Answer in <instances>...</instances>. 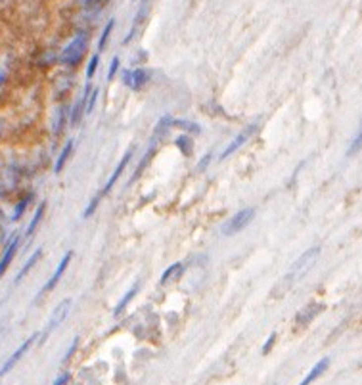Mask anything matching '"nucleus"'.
<instances>
[{
    "instance_id": "1",
    "label": "nucleus",
    "mask_w": 362,
    "mask_h": 385,
    "mask_svg": "<svg viewBox=\"0 0 362 385\" xmlns=\"http://www.w3.org/2000/svg\"><path fill=\"white\" fill-rule=\"evenodd\" d=\"M318 253H320V247L318 245H314V247H310V249H307L303 255L299 257L293 265H291V269L290 272H288V276L284 278V289H282V293L284 291H288L290 289V285L293 284V282H297L301 276H305L307 272H309V269L314 265V261L318 259Z\"/></svg>"
},
{
    "instance_id": "2",
    "label": "nucleus",
    "mask_w": 362,
    "mask_h": 385,
    "mask_svg": "<svg viewBox=\"0 0 362 385\" xmlns=\"http://www.w3.org/2000/svg\"><path fill=\"white\" fill-rule=\"evenodd\" d=\"M87 46H88L87 35H85V33H79V35H77V37L71 41V44L63 50V54H61V61H63V63H67V65H77V63L83 59V56H85Z\"/></svg>"
},
{
    "instance_id": "3",
    "label": "nucleus",
    "mask_w": 362,
    "mask_h": 385,
    "mask_svg": "<svg viewBox=\"0 0 362 385\" xmlns=\"http://www.w3.org/2000/svg\"><path fill=\"white\" fill-rule=\"evenodd\" d=\"M253 217H255V209H251V207L240 209L232 219L226 220V224L222 226V234H224V236H234V234H238L240 230H244L247 224L253 220Z\"/></svg>"
},
{
    "instance_id": "4",
    "label": "nucleus",
    "mask_w": 362,
    "mask_h": 385,
    "mask_svg": "<svg viewBox=\"0 0 362 385\" xmlns=\"http://www.w3.org/2000/svg\"><path fill=\"white\" fill-rule=\"evenodd\" d=\"M71 299H63L61 303H59L58 307L54 309V313H52V316H50V322L46 324V328H44V337H43V341L54 331V330L58 328L59 324L65 320V316L69 314V311H71Z\"/></svg>"
},
{
    "instance_id": "5",
    "label": "nucleus",
    "mask_w": 362,
    "mask_h": 385,
    "mask_svg": "<svg viewBox=\"0 0 362 385\" xmlns=\"http://www.w3.org/2000/svg\"><path fill=\"white\" fill-rule=\"evenodd\" d=\"M255 130H257L255 125H249V127L244 128V130H242V132H240V134H238V136H236V138H234V140L226 146V150L220 154V159H228L232 154H236V152H238V150H240V148H242V146H244V144L251 138V134H253Z\"/></svg>"
},
{
    "instance_id": "6",
    "label": "nucleus",
    "mask_w": 362,
    "mask_h": 385,
    "mask_svg": "<svg viewBox=\"0 0 362 385\" xmlns=\"http://www.w3.org/2000/svg\"><path fill=\"white\" fill-rule=\"evenodd\" d=\"M71 255H73L71 251H67V253L63 255V259L59 261V267H58V269H56V272L52 274V278H50V280H48V282L44 284V287H43V289H41V293H39V297H43V295H46L48 291H52V289L56 287V284H58V282H59V278L63 276V272H65V269H67V265H69V261H71Z\"/></svg>"
},
{
    "instance_id": "7",
    "label": "nucleus",
    "mask_w": 362,
    "mask_h": 385,
    "mask_svg": "<svg viewBox=\"0 0 362 385\" xmlns=\"http://www.w3.org/2000/svg\"><path fill=\"white\" fill-rule=\"evenodd\" d=\"M35 339H37V333H33V335H31L27 341L19 345V349H17L14 355H12V357H10L8 360H6V362H4V366L0 368V378H2V376H6L8 372L14 368L15 364H17V360H19V358H21L23 355H25V353H27V349H29L31 345H33V341H35Z\"/></svg>"
},
{
    "instance_id": "8",
    "label": "nucleus",
    "mask_w": 362,
    "mask_h": 385,
    "mask_svg": "<svg viewBox=\"0 0 362 385\" xmlns=\"http://www.w3.org/2000/svg\"><path fill=\"white\" fill-rule=\"evenodd\" d=\"M322 309V305H318L316 301H310V303H307L303 309L297 313V316H295V324L299 326H307L309 322H312L314 320V316L318 314V311Z\"/></svg>"
},
{
    "instance_id": "9",
    "label": "nucleus",
    "mask_w": 362,
    "mask_h": 385,
    "mask_svg": "<svg viewBox=\"0 0 362 385\" xmlns=\"http://www.w3.org/2000/svg\"><path fill=\"white\" fill-rule=\"evenodd\" d=\"M148 69H134V71H129L127 73V77H125V81H127V85L131 86L132 90H142L148 83Z\"/></svg>"
},
{
    "instance_id": "10",
    "label": "nucleus",
    "mask_w": 362,
    "mask_h": 385,
    "mask_svg": "<svg viewBox=\"0 0 362 385\" xmlns=\"http://www.w3.org/2000/svg\"><path fill=\"white\" fill-rule=\"evenodd\" d=\"M131 157H132V150H129V152H127V154L123 156V159L119 161V165H117V169H115V171H113V174L109 176V180H107V184H105V188H103V190H102V192H100L102 196H105V194H107V192H109V190L113 188V184H115V182H117V178H119V176L123 174V171H125V167H127V163L131 161Z\"/></svg>"
},
{
    "instance_id": "11",
    "label": "nucleus",
    "mask_w": 362,
    "mask_h": 385,
    "mask_svg": "<svg viewBox=\"0 0 362 385\" xmlns=\"http://www.w3.org/2000/svg\"><path fill=\"white\" fill-rule=\"evenodd\" d=\"M328 366H330V358H322V360H318V362L312 366V370L307 374V378H305L299 385H310L314 380H318L320 376L328 370Z\"/></svg>"
},
{
    "instance_id": "12",
    "label": "nucleus",
    "mask_w": 362,
    "mask_h": 385,
    "mask_svg": "<svg viewBox=\"0 0 362 385\" xmlns=\"http://www.w3.org/2000/svg\"><path fill=\"white\" fill-rule=\"evenodd\" d=\"M15 249H17V240L12 242V245L4 251V255L0 259V278L4 276V272L8 271V267H10V263H12V259H14V255H15Z\"/></svg>"
},
{
    "instance_id": "13",
    "label": "nucleus",
    "mask_w": 362,
    "mask_h": 385,
    "mask_svg": "<svg viewBox=\"0 0 362 385\" xmlns=\"http://www.w3.org/2000/svg\"><path fill=\"white\" fill-rule=\"evenodd\" d=\"M138 289H140V287H138V284H134V285L131 287V289H129V291H127V293L123 295V299L119 301V305H117L115 311H113V314H115V316H119V314H121L123 311H125V309H127V305H129L132 297H134V295L138 293Z\"/></svg>"
},
{
    "instance_id": "14",
    "label": "nucleus",
    "mask_w": 362,
    "mask_h": 385,
    "mask_svg": "<svg viewBox=\"0 0 362 385\" xmlns=\"http://www.w3.org/2000/svg\"><path fill=\"white\" fill-rule=\"evenodd\" d=\"M171 127L180 128V130H184V132H194V134L202 132V127H200V125H196V123H192V121H182V119H173Z\"/></svg>"
},
{
    "instance_id": "15",
    "label": "nucleus",
    "mask_w": 362,
    "mask_h": 385,
    "mask_svg": "<svg viewBox=\"0 0 362 385\" xmlns=\"http://www.w3.org/2000/svg\"><path fill=\"white\" fill-rule=\"evenodd\" d=\"M41 255H43V249H37V251H35V253L31 255V259L27 261V263H25V265H23V269L19 271V274L15 276V282H19V280H21V278H23V276H25V274H27V272H29L31 269H33V265H35V263H37V261L41 259Z\"/></svg>"
},
{
    "instance_id": "16",
    "label": "nucleus",
    "mask_w": 362,
    "mask_h": 385,
    "mask_svg": "<svg viewBox=\"0 0 362 385\" xmlns=\"http://www.w3.org/2000/svg\"><path fill=\"white\" fill-rule=\"evenodd\" d=\"M180 271H182V265H180V263H174V265H171V267H169L167 271L163 272V276H161L159 282H161V284H167V282H169V280H171L173 276L180 274Z\"/></svg>"
},
{
    "instance_id": "17",
    "label": "nucleus",
    "mask_w": 362,
    "mask_h": 385,
    "mask_svg": "<svg viewBox=\"0 0 362 385\" xmlns=\"http://www.w3.org/2000/svg\"><path fill=\"white\" fill-rule=\"evenodd\" d=\"M71 150H73V142H67L65 144V148H63V152H61V156H59L58 163H56V172H59L61 169H63V165H65L67 157H69V154H71Z\"/></svg>"
},
{
    "instance_id": "18",
    "label": "nucleus",
    "mask_w": 362,
    "mask_h": 385,
    "mask_svg": "<svg viewBox=\"0 0 362 385\" xmlns=\"http://www.w3.org/2000/svg\"><path fill=\"white\" fill-rule=\"evenodd\" d=\"M176 146L182 150L184 156H190V154H192V150H190V148H192V140H190L186 134H182V136L176 138Z\"/></svg>"
},
{
    "instance_id": "19",
    "label": "nucleus",
    "mask_w": 362,
    "mask_h": 385,
    "mask_svg": "<svg viewBox=\"0 0 362 385\" xmlns=\"http://www.w3.org/2000/svg\"><path fill=\"white\" fill-rule=\"evenodd\" d=\"M361 150H362V130L355 136V140L351 142V146H349V150H347V156L353 157L355 154H359Z\"/></svg>"
},
{
    "instance_id": "20",
    "label": "nucleus",
    "mask_w": 362,
    "mask_h": 385,
    "mask_svg": "<svg viewBox=\"0 0 362 385\" xmlns=\"http://www.w3.org/2000/svg\"><path fill=\"white\" fill-rule=\"evenodd\" d=\"M43 215H44V203L37 209V213H35V217H33V220H31V224H29V228H27V236H31L35 230H37V226H39V220L43 219Z\"/></svg>"
},
{
    "instance_id": "21",
    "label": "nucleus",
    "mask_w": 362,
    "mask_h": 385,
    "mask_svg": "<svg viewBox=\"0 0 362 385\" xmlns=\"http://www.w3.org/2000/svg\"><path fill=\"white\" fill-rule=\"evenodd\" d=\"M111 29H113V19H109V21H107V25H105L103 33H102L100 43H98V48H100V50H103V48H105V44H107V39H109V33H111Z\"/></svg>"
},
{
    "instance_id": "22",
    "label": "nucleus",
    "mask_w": 362,
    "mask_h": 385,
    "mask_svg": "<svg viewBox=\"0 0 362 385\" xmlns=\"http://www.w3.org/2000/svg\"><path fill=\"white\" fill-rule=\"evenodd\" d=\"M96 67H98V56H92V59H90V63H88V79H92L94 77V73H96Z\"/></svg>"
},
{
    "instance_id": "23",
    "label": "nucleus",
    "mask_w": 362,
    "mask_h": 385,
    "mask_svg": "<svg viewBox=\"0 0 362 385\" xmlns=\"http://www.w3.org/2000/svg\"><path fill=\"white\" fill-rule=\"evenodd\" d=\"M117 69H119V57H113V61H111V65H109V73H107V81H113Z\"/></svg>"
},
{
    "instance_id": "24",
    "label": "nucleus",
    "mask_w": 362,
    "mask_h": 385,
    "mask_svg": "<svg viewBox=\"0 0 362 385\" xmlns=\"http://www.w3.org/2000/svg\"><path fill=\"white\" fill-rule=\"evenodd\" d=\"M274 341H276V333H272L268 339H266V343H264V347H262V355L266 357L268 353H270V349H272V345H274Z\"/></svg>"
},
{
    "instance_id": "25",
    "label": "nucleus",
    "mask_w": 362,
    "mask_h": 385,
    "mask_svg": "<svg viewBox=\"0 0 362 385\" xmlns=\"http://www.w3.org/2000/svg\"><path fill=\"white\" fill-rule=\"evenodd\" d=\"M96 98H98V90H94V92H92V96H90V100H88L87 113H92V110H94V104H96Z\"/></svg>"
},
{
    "instance_id": "26",
    "label": "nucleus",
    "mask_w": 362,
    "mask_h": 385,
    "mask_svg": "<svg viewBox=\"0 0 362 385\" xmlns=\"http://www.w3.org/2000/svg\"><path fill=\"white\" fill-rule=\"evenodd\" d=\"M69 380H71V376H69V374H63V376H59L58 378V382H54L52 385H65Z\"/></svg>"
},
{
    "instance_id": "27",
    "label": "nucleus",
    "mask_w": 362,
    "mask_h": 385,
    "mask_svg": "<svg viewBox=\"0 0 362 385\" xmlns=\"http://www.w3.org/2000/svg\"><path fill=\"white\" fill-rule=\"evenodd\" d=\"M207 161H211V154H209V156H205V157H203V161H202V165H200V169H203V167L207 165Z\"/></svg>"
}]
</instances>
